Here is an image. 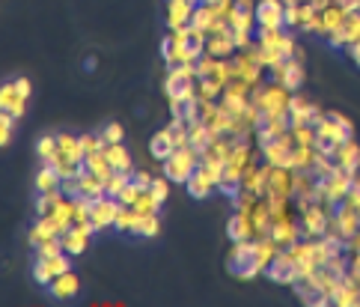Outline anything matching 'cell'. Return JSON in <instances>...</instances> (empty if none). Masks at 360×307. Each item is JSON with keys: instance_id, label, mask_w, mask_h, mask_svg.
<instances>
[{"instance_id": "cell-1", "label": "cell", "mask_w": 360, "mask_h": 307, "mask_svg": "<svg viewBox=\"0 0 360 307\" xmlns=\"http://www.w3.org/2000/svg\"><path fill=\"white\" fill-rule=\"evenodd\" d=\"M200 161H202V156L197 149H190V147H179L170 158L164 161V177L170 179V182H188V177L194 173L197 167H200Z\"/></svg>"}, {"instance_id": "cell-2", "label": "cell", "mask_w": 360, "mask_h": 307, "mask_svg": "<svg viewBox=\"0 0 360 307\" xmlns=\"http://www.w3.org/2000/svg\"><path fill=\"white\" fill-rule=\"evenodd\" d=\"M268 81H277V84H283L289 93H298L303 87V66L298 63V57H289L280 66H274L271 75H268Z\"/></svg>"}, {"instance_id": "cell-3", "label": "cell", "mask_w": 360, "mask_h": 307, "mask_svg": "<svg viewBox=\"0 0 360 307\" xmlns=\"http://www.w3.org/2000/svg\"><path fill=\"white\" fill-rule=\"evenodd\" d=\"M283 9L286 0H260L256 3V24L265 30H283Z\"/></svg>"}, {"instance_id": "cell-4", "label": "cell", "mask_w": 360, "mask_h": 307, "mask_svg": "<svg viewBox=\"0 0 360 307\" xmlns=\"http://www.w3.org/2000/svg\"><path fill=\"white\" fill-rule=\"evenodd\" d=\"M227 236H230V242H244V239H253V236H256L253 215L235 209V215L227 221Z\"/></svg>"}, {"instance_id": "cell-5", "label": "cell", "mask_w": 360, "mask_h": 307, "mask_svg": "<svg viewBox=\"0 0 360 307\" xmlns=\"http://www.w3.org/2000/svg\"><path fill=\"white\" fill-rule=\"evenodd\" d=\"M179 147H176V137H173V131L170 128H161V131H155L152 135V140H149V152H152V158L155 161H167L173 156Z\"/></svg>"}, {"instance_id": "cell-6", "label": "cell", "mask_w": 360, "mask_h": 307, "mask_svg": "<svg viewBox=\"0 0 360 307\" xmlns=\"http://www.w3.org/2000/svg\"><path fill=\"white\" fill-rule=\"evenodd\" d=\"M190 15H194V3L190 0H167V27L170 30L190 24Z\"/></svg>"}, {"instance_id": "cell-7", "label": "cell", "mask_w": 360, "mask_h": 307, "mask_svg": "<svg viewBox=\"0 0 360 307\" xmlns=\"http://www.w3.org/2000/svg\"><path fill=\"white\" fill-rule=\"evenodd\" d=\"M185 188H188V194L194 197V200H206V197H211V191H218V185L211 182L209 177H206V170L202 167H197L194 173L188 177V182H185Z\"/></svg>"}, {"instance_id": "cell-8", "label": "cell", "mask_w": 360, "mask_h": 307, "mask_svg": "<svg viewBox=\"0 0 360 307\" xmlns=\"http://www.w3.org/2000/svg\"><path fill=\"white\" fill-rule=\"evenodd\" d=\"M48 292L54 295V299H60V301H69V299H75V295L81 292V280H77L72 271H66V275L54 278V283L48 287Z\"/></svg>"}, {"instance_id": "cell-9", "label": "cell", "mask_w": 360, "mask_h": 307, "mask_svg": "<svg viewBox=\"0 0 360 307\" xmlns=\"http://www.w3.org/2000/svg\"><path fill=\"white\" fill-rule=\"evenodd\" d=\"M336 164L343 167V173H348V177H357V167H360V149L354 140H345V144H340V149H336Z\"/></svg>"}, {"instance_id": "cell-10", "label": "cell", "mask_w": 360, "mask_h": 307, "mask_svg": "<svg viewBox=\"0 0 360 307\" xmlns=\"http://www.w3.org/2000/svg\"><path fill=\"white\" fill-rule=\"evenodd\" d=\"M60 236V227L54 224V218L51 215H45L36 221V227H33V233H30V245L33 248H39L42 242H48V239H57Z\"/></svg>"}, {"instance_id": "cell-11", "label": "cell", "mask_w": 360, "mask_h": 307, "mask_svg": "<svg viewBox=\"0 0 360 307\" xmlns=\"http://www.w3.org/2000/svg\"><path fill=\"white\" fill-rule=\"evenodd\" d=\"M63 185V177L57 173V167H51V164H45V167L36 173V191L39 194H48L54 188H60Z\"/></svg>"}, {"instance_id": "cell-12", "label": "cell", "mask_w": 360, "mask_h": 307, "mask_svg": "<svg viewBox=\"0 0 360 307\" xmlns=\"http://www.w3.org/2000/svg\"><path fill=\"white\" fill-rule=\"evenodd\" d=\"M105 156H107V161H110V167H114V170H134L131 167V152L122 144H110L105 149Z\"/></svg>"}, {"instance_id": "cell-13", "label": "cell", "mask_w": 360, "mask_h": 307, "mask_svg": "<svg viewBox=\"0 0 360 307\" xmlns=\"http://www.w3.org/2000/svg\"><path fill=\"white\" fill-rule=\"evenodd\" d=\"M158 212H152V215H140L137 218V227H134V236H146V239H152V236H158Z\"/></svg>"}, {"instance_id": "cell-14", "label": "cell", "mask_w": 360, "mask_h": 307, "mask_svg": "<svg viewBox=\"0 0 360 307\" xmlns=\"http://www.w3.org/2000/svg\"><path fill=\"white\" fill-rule=\"evenodd\" d=\"M131 173H134V170H117L114 177L107 179V197H114V200H117V197L131 185Z\"/></svg>"}, {"instance_id": "cell-15", "label": "cell", "mask_w": 360, "mask_h": 307, "mask_svg": "<svg viewBox=\"0 0 360 307\" xmlns=\"http://www.w3.org/2000/svg\"><path fill=\"white\" fill-rule=\"evenodd\" d=\"M72 254H66V250H63V254H57V257H51V260H45V262H48V269H51V275L54 278H57V275H66V271H72V260H69ZM39 260V257H36Z\"/></svg>"}, {"instance_id": "cell-16", "label": "cell", "mask_w": 360, "mask_h": 307, "mask_svg": "<svg viewBox=\"0 0 360 307\" xmlns=\"http://www.w3.org/2000/svg\"><path fill=\"white\" fill-rule=\"evenodd\" d=\"M33 280H36L39 287H51V283H54V275H51V269H48V262H45V260L33 262Z\"/></svg>"}, {"instance_id": "cell-17", "label": "cell", "mask_w": 360, "mask_h": 307, "mask_svg": "<svg viewBox=\"0 0 360 307\" xmlns=\"http://www.w3.org/2000/svg\"><path fill=\"white\" fill-rule=\"evenodd\" d=\"M283 27L286 30L301 27V3H286V9H283Z\"/></svg>"}, {"instance_id": "cell-18", "label": "cell", "mask_w": 360, "mask_h": 307, "mask_svg": "<svg viewBox=\"0 0 360 307\" xmlns=\"http://www.w3.org/2000/svg\"><path fill=\"white\" fill-rule=\"evenodd\" d=\"M13 123H15V117L13 114H6V111H0V144H9V137H13Z\"/></svg>"}, {"instance_id": "cell-19", "label": "cell", "mask_w": 360, "mask_h": 307, "mask_svg": "<svg viewBox=\"0 0 360 307\" xmlns=\"http://www.w3.org/2000/svg\"><path fill=\"white\" fill-rule=\"evenodd\" d=\"M149 194H152L158 203H164V200H167V194H170V179H167V177H161V179H152V188H149Z\"/></svg>"}, {"instance_id": "cell-20", "label": "cell", "mask_w": 360, "mask_h": 307, "mask_svg": "<svg viewBox=\"0 0 360 307\" xmlns=\"http://www.w3.org/2000/svg\"><path fill=\"white\" fill-rule=\"evenodd\" d=\"M122 135H126V131H122L119 123H107L105 128H101V137H105L107 144H122Z\"/></svg>"}, {"instance_id": "cell-21", "label": "cell", "mask_w": 360, "mask_h": 307, "mask_svg": "<svg viewBox=\"0 0 360 307\" xmlns=\"http://www.w3.org/2000/svg\"><path fill=\"white\" fill-rule=\"evenodd\" d=\"M131 185L134 188H140V191H149L152 188V177L149 173H143V170H134L131 173Z\"/></svg>"}, {"instance_id": "cell-22", "label": "cell", "mask_w": 360, "mask_h": 307, "mask_svg": "<svg viewBox=\"0 0 360 307\" xmlns=\"http://www.w3.org/2000/svg\"><path fill=\"white\" fill-rule=\"evenodd\" d=\"M140 194H143L140 188H134V185H128V188L122 191V194L117 197V200H119V203H126V206H134V203H137V197H140Z\"/></svg>"}, {"instance_id": "cell-23", "label": "cell", "mask_w": 360, "mask_h": 307, "mask_svg": "<svg viewBox=\"0 0 360 307\" xmlns=\"http://www.w3.org/2000/svg\"><path fill=\"white\" fill-rule=\"evenodd\" d=\"M13 84H15V93H18L21 98H30L33 90H30V81H27V78H15Z\"/></svg>"}, {"instance_id": "cell-24", "label": "cell", "mask_w": 360, "mask_h": 307, "mask_svg": "<svg viewBox=\"0 0 360 307\" xmlns=\"http://www.w3.org/2000/svg\"><path fill=\"white\" fill-rule=\"evenodd\" d=\"M84 69H87V72H93V69H96V57H87V63H84Z\"/></svg>"}]
</instances>
